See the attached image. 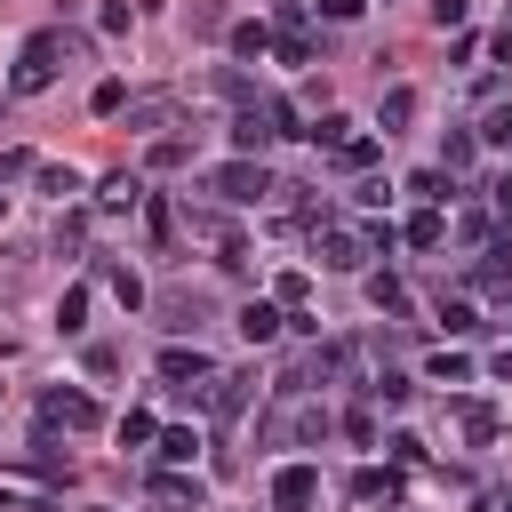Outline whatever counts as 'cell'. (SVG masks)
I'll return each instance as SVG.
<instances>
[{"mask_svg": "<svg viewBox=\"0 0 512 512\" xmlns=\"http://www.w3.org/2000/svg\"><path fill=\"white\" fill-rule=\"evenodd\" d=\"M472 280L512 296V240H488V248H480V264H472Z\"/></svg>", "mask_w": 512, "mask_h": 512, "instance_id": "cell-9", "label": "cell"}, {"mask_svg": "<svg viewBox=\"0 0 512 512\" xmlns=\"http://www.w3.org/2000/svg\"><path fill=\"white\" fill-rule=\"evenodd\" d=\"M184 24H192V32H232V24H224V0H192Z\"/></svg>", "mask_w": 512, "mask_h": 512, "instance_id": "cell-27", "label": "cell"}, {"mask_svg": "<svg viewBox=\"0 0 512 512\" xmlns=\"http://www.w3.org/2000/svg\"><path fill=\"white\" fill-rule=\"evenodd\" d=\"M152 496H160V504H200V488H192L184 472H152Z\"/></svg>", "mask_w": 512, "mask_h": 512, "instance_id": "cell-20", "label": "cell"}, {"mask_svg": "<svg viewBox=\"0 0 512 512\" xmlns=\"http://www.w3.org/2000/svg\"><path fill=\"white\" fill-rule=\"evenodd\" d=\"M56 328H64V336L88 328V288H64V296H56Z\"/></svg>", "mask_w": 512, "mask_h": 512, "instance_id": "cell-18", "label": "cell"}, {"mask_svg": "<svg viewBox=\"0 0 512 512\" xmlns=\"http://www.w3.org/2000/svg\"><path fill=\"white\" fill-rule=\"evenodd\" d=\"M32 184H40L48 200H72V192H80V176H72V168H32Z\"/></svg>", "mask_w": 512, "mask_h": 512, "instance_id": "cell-23", "label": "cell"}, {"mask_svg": "<svg viewBox=\"0 0 512 512\" xmlns=\"http://www.w3.org/2000/svg\"><path fill=\"white\" fill-rule=\"evenodd\" d=\"M272 56L280 64H312V32H272Z\"/></svg>", "mask_w": 512, "mask_h": 512, "instance_id": "cell-22", "label": "cell"}, {"mask_svg": "<svg viewBox=\"0 0 512 512\" xmlns=\"http://www.w3.org/2000/svg\"><path fill=\"white\" fill-rule=\"evenodd\" d=\"M272 296H280L288 312H304V296H312V280H304V272H280V288H272Z\"/></svg>", "mask_w": 512, "mask_h": 512, "instance_id": "cell-34", "label": "cell"}, {"mask_svg": "<svg viewBox=\"0 0 512 512\" xmlns=\"http://www.w3.org/2000/svg\"><path fill=\"white\" fill-rule=\"evenodd\" d=\"M440 328H448V336H472V328H480V312H472L464 296H440Z\"/></svg>", "mask_w": 512, "mask_h": 512, "instance_id": "cell-19", "label": "cell"}, {"mask_svg": "<svg viewBox=\"0 0 512 512\" xmlns=\"http://www.w3.org/2000/svg\"><path fill=\"white\" fill-rule=\"evenodd\" d=\"M32 168H40L32 152H0V184H16V176H32Z\"/></svg>", "mask_w": 512, "mask_h": 512, "instance_id": "cell-41", "label": "cell"}, {"mask_svg": "<svg viewBox=\"0 0 512 512\" xmlns=\"http://www.w3.org/2000/svg\"><path fill=\"white\" fill-rule=\"evenodd\" d=\"M424 376H432V384H464V376H472V360H464V352H432V368H424Z\"/></svg>", "mask_w": 512, "mask_h": 512, "instance_id": "cell-25", "label": "cell"}, {"mask_svg": "<svg viewBox=\"0 0 512 512\" xmlns=\"http://www.w3.org/2000/svg\"><path fill=\"white\" fill-rule=\"evenodd\" d=\"M360 8H368V0H320V16H328V24H344V16H360Z\"/></svg>", "mask_w": 512, "mask_h": 512, "instance_id": "cell-42", "label": "cell"}, {"mask_svg": "<svg viewBox=\"0 0 512 512\" xmlns=\"http://www.w3.org/2000/svg\"><path fill=\"white\" fill-rule=\"evenodd\" d=\"M272 136H280V128H272V104H240V120H232V144H240V152L256 160V152H264Z\"/></svg>", "mask_w": 512, "mask_h": 512, "instance_id": "cell-8", "label": "cell"}, {"mask_svg": "<svg viewBox=\"0 0 512 512\" xmlns=\"http://www.w3.org/2000/svg\"><path fill=\"white\" fill-rule=\"evenodd\" d=\"M344 440H352V448H376V416L352 408V416H344Z\"/></svg>", "mask_w": 512, "mask_h": 512, "instance_id": "cell-36", "label": "cell"}, {"mask_svg": "<svg viewBox=\"0 0 512 512\" xmlns=\"http://www.w3.org/2000/svg\"><path fill=\"white\" fill-rule=\"evenodd\" d=\"M280 320H288V312H280V304H264V296H256V304H240V336H248V344H272V336H280Z\"/></svg>", "mask_w": 512, "mask_h": 512, "instance_id": "cell-11", "label": "cell"}, {"mask_svg": "<svg viewBox=\"0 0 512 512\" xmlns=\"http://www.w3.org/2000/svg\"><path fill=\"white\" fill-rule=\"evenodd\" d=\"M160 384H176V392L208 400V384H216V360H208L200 344H168V352H160Z\"/></svg>", "mask_w": 512, "mask_h": 512, "instance_id": "cell-4", "label": "cell"}, {"mask_svg": "<svg viewBox=\"0 0 512 512\" xmlns=\"http://www.w3.org/2000/svg\"><path fill=\"white\" fill-rule=\"evenodd\" d=\"M192 448H200V432H192V424H168V432L152 440V456H160V464H192Z\"/></svg>", "mask_w": 512, "mask_h": 512, "instance_id": "cell-14", "label": "cell"}, {"mask_svg": "<svg viewBox=\"0 0 512 512\" xmlns=\"http://www.w3.org/2000/svg\"><path fill=\"white\" fill-rule=\"evenodd\" d=\"M376 160V136H352V144H336V168H368Z\"/></svg>", "mask_w": 512, "mask_h": 512, "instance_id": "cell-33", "label": "cell"}, {"mask_svg": "<svg viewBox=\"0 0 512 512\" xmlns=\"http://www.w3.org/2000/svg\"><path fill=\"white\" fill-rule=\"evenodd\" d=\"M480 144H512V104H488L480 112Z\"/></svg>", "mask_w": 512, "mask_h": 512, "instance_id": "cell-28", "label": "cell"}, {"mask_svg": "<svg viewBox=\"0 0 512 512\" xmlns=\"http://www.w3.org/2000/svg\"><path fill=\"white\" fill-rule=\"evenodd\" d=\"M216 96H224V104H256V88H248L240 72H216Z\"/></svg>", "mask_w": 512, "mask_h": 512, "instance_id": "cell-37", "label": "cell"}, {"mask_svg": "<svg viewBox=\"0 0 512 512\" xmlns=\"http://www.w3.org/2000/svg\"><path fill=\"white\" fill-rule=\"evenodd\" d=\"M184 152H192V144H184V136H168V144H152V168H184Z\"/></svg>", "mask_w": 512, "mask_h": 512, "instance_id": "cell-39", "label": "cell"}, {"mask_svg": "<svg viewBox=\"0 0 512 512\" xmlns=\"http://www.w3.org/2000/svg\"><path fill=\"white\" fill-rule=\"evenodd\" d=\"M160 312H168V328H192L200 320V296H160Z\"/></svg>", "mask_w": 512, "mask_h": 512, "instance_id": "cell-35", "label": "cell"}, {"mask_svg": "<svg viewBox=\"0 0 512 512\" xmlns=\"http://www.w3.org/2000/svg\"><path fill=\"white\" fill-rule=\"evenodd\" d=\"M496 376H504V384H512V352H496Z\"/></svg>", "mask_w": 512, "mask_h": 512, "instance_id": "cell-44", "label": "cell"}, {"mask_svg": "<svg viewBox=\"0 0 512 512\" xmlns=\"http://www.w3.org/2000/svg\"><path fill=\"white\" fill-rule=\"evenodd\" d=\"M392 240H400L392 224H336V216H328V224L312 232V256H320L328 272H360V264H368L376 248H392Z\"/></svg>", "mask_w": 512, "mask_h": 512, "instance_id": "cell-1", "label": "cell"}, {"mask_svg": "<svg viewBox=\"0 0 512 512\" xmlns=\"http://www.w3.org/2000/svg\"><path fill=\"white\" fill-rule=\"evenodd\" d=\"M96 200H104V208H144L152 192H144V176H128V168H112V176L96 184Z\"/></svg>", "mask_w": 512, "mask_h": 512, "instance_id": "cell-10", "label": "cell"}, {"mask_svg": "<svg viewBox=\"0 0 512 512\" xmlns=\"http://www.w3.org/2000/svg\"><path fill=\"white\" fill-rule=\"evenodd\" d=\"M368 400H384V408H400V400H408V376H400V368H384V376H368Z\"/></svg>", "mask_w": 512, "mask_h": 512, "instance_id": "cell-26", "label": "cell"}, {"mask_svg": "<svg viewBox=\"0 0 512 512\" xmlns=\"http://www.w3.org/2000/svg\"><path fill=\"white\" fill-rule=\"evenodd\" d=\"M504 328H512V312H504Z\"/></svg>", "mask_w": 512, "mask_h": 512, "instance_id": "cell-45", "label": "cell"}, {"mask_svg": "<svg viewBox=\"0 0 512 512\" xmlns=\"http://www.w3.org/2000/svg\"><path fill=\"white\" fill-rule=\"evenodd\" d=\"M104 280H112V296H120V304H128V312H136V304H144V280H136V272H128V264H104Z\"/></svg>", "mask_w": 512, "mask_h": 512, "instance_id": "cell-24", "label": "cell"}, {"mask_svg": "<svg viewBox=\"0 0 512 512\" xmlns=\"http://www.w3.org/2000/svg\"><path fill=\"white\" fill-rule=\"evenodd\" d=\"M400 240H408V248H440V240H448V216H440V208H424V216H408V232H400Z\"/></svg>", "mask_w": 512, "mask_h": 512, "instance_id": "cell-15", "label": "cell"}, {"mask_svg": "<svg viewBox=\"0 0 512 512\" xmlns=\"http://www.w3.org/2000/svg\"><path fill=\"white\" fill-rule=\"evenodd\" d=\"M464 8H472V0H432V24H440V32H456V24H464Z\"/></svg>", "mask_w": 512, "mask_h": 512, "instance_id": "cell-40", "label": "cell"}, {"mask_svg": "<svg viewBox=\"0 0 512 512\" xmlns=\"http://www.w3.org/2000/svg\"><path fill=\"white\" fill-rule=\"evenodd\" d=\"M352 496H360V504H376V496H384V504H392V496H400V488H392V472H360V480H352Z\"/></svg>", "mask_w": 512, "mask_h": 512, "instance_id": "cell-31", "label": "cell"}, {"mask_svg": "<svg viewBox=\"0 0 512 512\" xmlns=\"http://www.w3.org/2000/svg\"><path fill=\"white\" fill-rule=\"evenodd\" d=\"M320 504V472L312 464H280L272 472V512H312Z\"/></svg>", "mask_w": 512, "mask_h": 512, "instance_id": "cell-6", "label": "cell"}, {"mask_svg": "<svg viewBox=\"0 0 512 512\" xmlns=\"http://www.w3.org/2000/svg\"><path fill=\"white\" fill-rule=\"evenodd\" d=\"M96 512H104V504H96Z\"/></svg>", "mask_w": 512, "mask_h": 512, "instance_id": "cell-46", "label": "cell"}, {"mask_svg": "<svg viewBox=\"0 0 512 512\" xmlns=\"http://www.w3.org/2000/svg\"><path fill=\"white\" fill-rule=\"evenodd\" d=\"M496 64H512V24H504V32H496Z\"/></svg>", "mask_w": 512, "mask_h": 512, "instance_id": "cell-43", "label": "cell"}, {"mask_svg": "<svg viewBox=\"0 0 512 512\" xmlns=\"http://www.w3.org/2000/svg\"><path fill=\"white\" fill-rule=\"evenodd\" d=\"M312 144H328V152H336V144H352V120H344V112H328V120L312 128Z\"/></svg>", "mask_w": 512, "mask_h": 512, "instance_id": "cell-32", "label": "cell"}, {"mask_svg": "<svg viewBox=\"0 0 512 512\" xmlns=\"http://www.w3.org/2000/svg\"><path fill=\"white\" fill-rule=\"evenodd\" d=\"M88 104H96V112H120V104H128V88H120V80H96V96H88Z\"/></svg>", "mask_w": 512, "mask_h": 512, "instance_id": "cell-38", "label": "cell"}, {"mask_svg": "<svg viewBox=\"0 0 512 512\" xmlns=\"http://www.w3.org/2000/svg\"><path fill=\"white\" fill-rule=\"evenodd\" d=\"M408 192H416V200H424V208H440V200H448V168H424V176H416V184H408Z\"/></svg>", "mask_w": 512, "mask_h": 512, "instance_id": "cell-29", "label": "cell"}, {"mask_svg": "<svg viewBox=\"0 0 512 512\" xmlns=\"http://www.w3.org/2000/svg\"><path fill=\"white\" fill-rule=\"evenodd\" d=\"M472 160H480V128H448V144H440V168H448V176H464Z\"/></svg>", "mask_w": 512, "mask_h": 512, "instance_id": "cell-12", "label": "cell"}, {"mask_svg": "<svg viewBox=\"0 0 512 512\" xmlns=\"http://www.w3.org/2000/svg\"><path fill=\"white\" fill-rule=\"evenodd\" d=\"M368 304H376V312H408V288H400L392 272H368Z\"/></svg>", "mask_w": 512, "mask_h": 512, "instance_id": "cell-17", "label": "cell"}, {"mask_svg": "<svg viewBox=\"0 0 512 512\" xmlns=\"http://www.w3.org/2000/svg\"><path fill=\"white\" fill-rule=\"evenodd\" d=\"M208 192H216V200H232V208H248V200H264V192H280V184L264 176V160H248V152H240V160L208 168Z\"/></svg>", "mask_w": 512, "mask_h": 512, "instance_id": "cell-3", "label": "cell"}, {"mask_svg": "<svg viewBox=\"0 0 512 512\" xmlns=\"http://www.w3.org/2000/svg\"><path fill=\"white\" fill-rule=\"evenodd\" d=\"M64 56H80V40H72V32H32V40L16 48V72H8V96H40V88H56V72H64Z\"/></svg>", "mask_w": 512, "mask_h": 512, "instance_id": "cell-2", "label": "cell"}, {"mask_svg": "<svg viewBox=\"0 0 512 512\" xmlns=\"http://www.w3.org/2000/svg\"><path fill=\"white\" fill-rule=\"evenodd\" d=\"M456 424H464V440H496V408L488 400H456Z\"/></svg>", "mask_w": 512, "mask_h": 512, "instance_id": "cell-16", "label": "cell"}, {"mask_svg": "<svg viewBox=\"0 0 512 512\" xmlns=\"http://www.w3.org/2000/svg\"><path fill=\"white\" fill-rule=\"evenodd\" d=\"M224 40H232V48H240V56H272V32H264V24H232V32H224Z\"/></svg>", "mask_w": 512, "mask_h": 512, "instance_id": "cell-21", "label": "cell"}, {"mask_svg": "<svg viewBox=\"0 0 512 512\" xmlns=\"http://www.w3.org/2000/svg\"><path fill=\"white\" fill-rule=\"evenodd\" d=\"M40 424L48 432H96V400L88 392H48L40 400Z\"/></svg>", "mask_w": 512, "mask_h": 512, "instance_id": "cell-7", "label": "cell"}, {"mask_svg": "<svg viewBox=\"0 0 512 512\" xmlns=\"http://www.w3.org/2000/svg\"><path fill=\"white\" fill-rule=\"evenodd\" d=\"M144 440H160V432H152L144 408H128V416H120V448H144Z\"/></svg>", "mask_w": 512, "mask_h": 512, "instance_id": "cell-30", "label": "cell"}, {"mask_svg": "<svg viewBox=\"0 0 512 512\" xmlns=\"http://www.w3.org/2000/svg\"><path fill=\"white\" fill-rule=\"evenodd\" d=\"M416 120V88H384V104H376V128L392 136V128H408Z\"/></svg>", "mask_w": 512, "mask_h": 512, "instance_id": "cell-13", "label": "cell"}, {"mask_svg": "<svg viewBox=\"0 0 512 512\" xmlns=\"http://www.w3.org/2000/svg\"><path fill=\"white\" fill-rule=\"evenodd\" d=\"M248 400H256V368H216V384H208V416H216V424H240Z\"/></svg>", "mask_w": 512, "mask_h": 512, "instance_id": "cell-5", "label": "cell"}]
</instances>
